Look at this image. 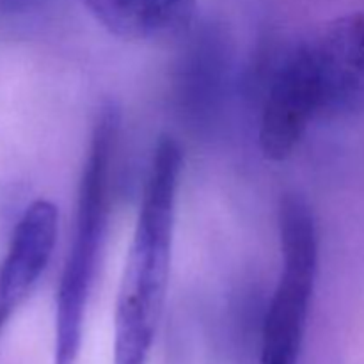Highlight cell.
<instances>
[{
	"instance_id": "1",
	"label": "cell",
	"mask_w": 364,
	"mask_h": 364,
	"mask_svg": "<svg viewBox=\"0 0 364 364\" xmlns=\"http://www.w3.org/2000/svg\"><path fill=\"white\" fill-rule=\"evenodd\" d=\"M183 151L164 135L146 178L114 320V363L146 364L169 287L174 219Z\"/></svg>"
},
{
	"instance_id": "2",
	"label": "cell",
	"mask_w": 364,
	"mask_h": 364,
	"mask_svg": "<svg viewBox=\"0 0 364 364\" xmlns=\"http://www.w3.org/2000/svg\"><path fill=\"white\" fill-rule=\"evenodd\" d=\"M121 128V114L107 105L92 128L77 198L70 255L57 290L53 364H77L85 308L105 242L110 205V169Z\"/></svg>"
},
{
	"instance_id": "3",
	"label": "cell",
	"mask_w": 364,
	"mask_h": 364,
	"mask_svg": "<svg viewBox=\"0 0 364 364\" xmlns=\"http://www.w3.org/2000/svg\"><path fill=\"white\" fill-rule=\"evenodd\" d=\"M283 270L262 327V364H299L318 272V233L309 203L284 194L277 212Z\"/></svg>"
},
{
	"instance_id": "4",
	"label": "cell",
	"mask_w": 364,
	"mask_h": 364,
	"mask_svg": "<svg viewBox=\"0 0 364 364\" xmlns=\"http://www.w3.org/2000/svg\"><path fill=\"white\" fill-rule=\"evenodd\" d=\"M320 114L318 77L304 43L277 66L267 87L258 134L263 156L274 162L287 160Z\"/></svg>"
},
{
	"instance_id": "5",
	"label": "cell",
	"mask_w": 364,
	"mask_h": 364,
	"mask_svg": "<svg viewBox=\"0 0 364 364\" xmlns=\"http://www.w3.org/2000/svg\"><path fill=\"white\" fill-rule=\"evenodd\" d=\"M308 46L318 77L322 114H364V13L338 18Z\"/></svg>"
},
{
	"instance_id": "6",
	"label": "cell",
	"mask_w": 364,
	"mask_h": 364,
	"mask_svg": "<svg viewBox=\"0 0 364 364\" xmlns=\"http://www.w3.org/2000/svg\"><path fill=\"white\" fill-rule=\"evenodd\" d=\"M59 230L53 203L39 199L23 212L0 265V334L48 267Z\"/></svg>"
},
{
	"instance_id": "7",
	"label": "cell",
	"mask_w": 364,
	"mask_h": 364,
	"mask_svg": "<svg viewBox=\"0 0 364 364\" xmlns=\"http://www.w3.org/2000/svg\"><path fill=\"white\" fill-rule=\"evenodd\" d=\"M230 73V50L215 28H203L181 55L176 73V100L194 123L219 110Z\"/></svg>"
},
{
	"instance_id": "8",
	"label": "cell",
	"mask_w": 364,
	"mask_h": 364,
	"mask_svg": "<svg viewBox=\"0 0 364 364\" xmlns=\"http://www.w3.org/2000/svg\"><path fill=\"white\" fill-rule=\"evenodd\" d=\"M109 32L130 41H162L192 31L198 0H80Z\"/></svg>"
},
{
	"instance_id": "9",
	"label": "cell",
	"mask_w": 364,
	"mask_h": 364,
	"mask_svg": "<svg viewBox=\"0 0 364 364\" xmlns=\"http://www.w3.org/2000/svg\"><path fill=\"white\" fill-rule=\"evenodd\" d=\"M50 6V0H0V21L16 23L31 20Z\"/></svg>"
}]
</instances>
